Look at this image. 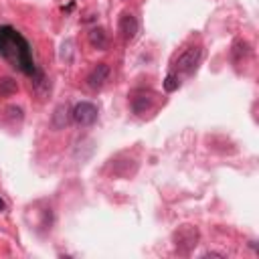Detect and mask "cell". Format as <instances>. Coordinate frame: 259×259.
I'll use <instances>...</instances> for the list:
<instances>
[{"instance_id":"obj_1","label":"cell","mask_w":259,"mask_h":259,"mask_svg":"<svg viewBox=\"0 0 259 259\" xmlns=\"http://www.w3.org/2000/svg\"><path fill=\"white\" fill-rule=\"evenodd\" d=\"M0 57L14 71L30 77L36 85L42 83V73L38 71V67L34 63L30 42L14 26H8V24L0 26Z\"/></svg>"},{"instance_id":"obj_2","label":"cell","mask_w":259,"mask_h":259,"mask_svg":"<svg viewBox=\"0 0 259 259\" xmlns=\"http://www.w3.org/2000/svg\"><path fill=\"white\" fill-rule=\"evenodd\" d=\"M200 59H202V49L200 47H188V49H184L180 55H178V59L172 63V69H170V73H174V75H178V77H190V75H194L196 73V69H198V65H200Z\"/></svg>"},{"instance_id":"obj_3","label":"cell","mask_w":259,"mask_h":259,"mask_svg":"<svg viewBox=\"0 0 259 259\" xmlns=\"http://www.w3.org/2000/svg\"><path fill=\"white\" fill-rule=\"evenodd\" d=\"M71 117L75 119V123L79 125H93L99 117V109L91 103V101H81L73 107L71 111Z\"/></svg>"},{"instance_id":"obj_4","label":"cell","mask_w":259,"mask_h":259,"mask_svg":"<svg viewBox=\"0 0 259 259\" xmlns=\"http://www.w3.org/2000/svg\"><path fill=\"white\" fill-rule=\"evenodd\" d=\"M109 73H111L109 65H105V63H97V65L91 69V73L87 75V85H89L91 89H99V87L107 81Z\"/></svg>"},{"instance_id":"obj_5","label":"cell","mask_w":259,"mask_h":259,"mask_svg":"<svg viewBox=\"0 0 259 259\" xmlns=\"http://www.w3.org/2000/svg\"><path fill=\"white\" fill-rule=\"evenodd\" d=\"M117 28H119V32H121V36H123L125 40H132V38L136 36V32H138V20H136V16L130 14V12H123V14L119 16Z\"/></svg>"},{"instance_id":"obj_6","label":"cell","mask_w":259,"mask_h":259,"mask_svg":"<svg viewBox=\"0 0 259 259\" xmlns=\"http://www.w3.org/2000/svg\"><path fill=\"white\" fill-rule=\"evenodd\" d=\"M89 42H91V47H95V49H105V45H107V34H105V30H103V28H93V30L89 32Z\"/></svg>"},{"instance_id":"obj_7","label":"cell","mask_w":259,"mask_h":259,"mask_svg":"<svg viewBox=\"0 0 259 259\" xmlns=\"http://www.w3.org/2000/svg\"><path fill=\"white\" fill-rule=\"evenodd\" d=\"M16 89H18V85H16V81H12L10 77L0 79V95H12Z\"/></svg>"},{"instance_id":"obj_8","label":"cell","mask_w":259,"mask_h":259,"mask_svg":"<svg viewBox=\"0 0 259 259\" xmlns=\"http://www.w3.org/2000/svg\"><path fill=\"white\" fill-rule=\"evenodd\" d=\"M180 77L178 75H174V73H168L166 75V79H164V89L168 91V93H172V91H176L178 87H180Z\"/></svg>"},{"instance_id":"obj_9","label":"cell","mask_w":259,"mask_h":259,"mask_svg":"<svg viewBox=\"0 0 259 259\" xmlns=\"http://www.w3.org/2000/svg\"><path fill=\"white\" fill-rule=\"evenodd\" d=\"M0 210H6V204H4V200L0 198Z\"/></svg>"}]
</instances>
